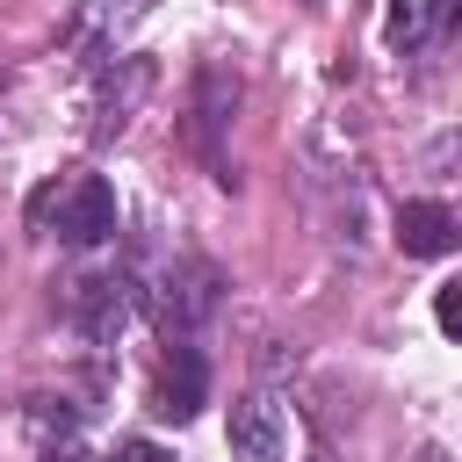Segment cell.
I'll return each instance as SVG.
<instances>
[{"mask_svg": "<svg viewBox=\"0 0 462 462\" xmlns=\"http://www.w3.org/2000/svg\"><path fill=\"white\" fill-rule=\"evenodd\" d=\"M36 224L58 245H101V238H116V188L101 173H58L36 195Z\"/></svg>", "mask_w": 462, "mask_h": 462, "instance_id": "6da1fadb", "label": "cell"}, {"mask_svg": "<svg viewBox=\"0 0 462 462\" xmlns=\"http://www.w3.org/2000/svg\"><path fill=\"white\" fill-rule=\"evenodd\" d=\"M137 296L152 303V318L166 325V339H188L195 325L217 318V303H224V274H217L209 260H173V267H159L152 289H137Z\"/></svg>", "mask_w": 462, "mask_h": 462, "instance_id": "7a4b0ae2", "label": "cell"}, {"mask_svg": "<svg viewBox=\"0 0 462 462\" xmlns=\"http://www.w3.org/2000/svg\"><path fill=\"white\" fill-rule=\"evenodd\" d=\"M224 440H231V462H289V404L274 390H245L231 404Z\"/></svg>", "mask_w": 462, "mask_h": 462, "instance_id": "3957f363", "label": "cell"}, {"mask_svg": "<svg viewBox=\"0 0 462 462\" xmlns=\"http://www.w3.org/2000/svg\"><path fill=\"white\" fill-rule=\"evenodd\" d=\"M130 310H137V282L130 274H87V282H72V325L94 346H116L123 325H130Z\"/></svg>", "mask_w": 462, "mask_h": 462, "instance_id": "277c9868", "label": "cell"}, {"mask_svg": "<svg viewBox=\"0 0 462 462\" xmlns=\"http://www.w3.org/2000/svg\"><path fill=\"white\" fill-rule=\"evenodd\" d=\"M202 404H209V361H202L188 339H173L166 361H159V375H152V411L173 419V426H188Z\"/></svg>", "mask_w": 462, "mask_h": 462, "instance_id": "5b68a950", "label": "cell"}, {"mask_svg": "<svg viewBox=\"0 0 462 462\" xmlns=\"http://www.w3.org/2000/svg\"><path fill=\"white\" fill-rule=\"evenodd\" d=\"M231 108H238V72H224V65H202V72H195V101H188V137H195V152H202L209 166H224L217 137H224Z\"/></svg>", "mask_w": 462, "mask_h": 462, "instance_id": "8992f818", "label": "cell"}, {"mask_svg": "<svg viewBox=\"0 0 462 462\" xmlns=\"http://www.w3.org/2000/svg\"><path fill=\"white\" fill-rule=\"evenodd\" d=\"M455 209L448 202H404L397 209V253L404 260H448L455 253Z\"/></svg>", "mask_w": 462, "mask_h": 462, "instance_id": "52a82bcc", "label": "cell"}, {"mask_svg": "<svg viewBox=\"0 0 462 462\" xmlns=\"http://www.w3.org/2000/svg\"><path fill=\"white\" fill-rule=\"evenodd\" d=\"M152 87V65L144 58H123V87L108 79L101 94H94V144H108V137H123V123H130V108H137V94Z\"/></svg>", "mask_w": 462, "mask_h": 462, "instance_id": "ba28073f", "label": "cell"}, {"mask_svg": "<svg viewBox=\"0 0 462 462\" xmlns=\"http://www.w3.org/2000/svg\"><path fill=\"white\" fill-rule=\"evenodd\" d=\"M144 14H152V0H101V7H94V29H101V36H116V29L144 22Z\"/></svg>", "mask_w": 462, "mask_h": 462, "instance_id": "9c48e42d", "label": "cell"}, {"mask_svg": "<svg viewBox=\"0 0 462 462\" xmlns=\"http://www.w3.org/2000/svg\"><path fill=\"white\" fill-rule=\"evenodd\" d=\"M433 318H440V332H448V339L462 332V282H440V296H433Z\"/></svg>", "mask_w": 462, "mask_h": 462, "instance_id": "30bf717a", "label": "cell"}, {"mask_svg": "<svg viewBox=\"0 0 462 462\" xmlns=\"http://www.w3.org/2000/svg\"><path fill=\"white\" fill-rule=\"evenodd\" d=\"M116 462H173V455H166L159 440H123V448H116Z\"/></svg>", "mask_w": 462, "mask_h": 462, "instance_id": "8fae6325", "label": "cell"}, {"mask_svg": "<svg viewBox=\"0 0 462 462\" xmlns=\"http://www.w3.org/2000/svg\"><path fill=\"white\" fill-rule=\"evenodd\" d=\"M43 462H94L79 440H58V448H43Z\"/></svg>", "mask_w": 462, "mask_h": 462, "instance_id": "7c38bea8", "label": "cell"}, {"mask_svg": "<svg viewBox=\"0 0 462 462\" xmlns=\"http://www.w3.org/2000/svg\"><path fill=\"white\" fill-rule=\"evenodd\" d=\"M310 7H318V0H310Z\"/></svg>", "mask_w": 462, "mask_h": 462, "instance_id": "4fadbf2b", "label": "cell"}]
</instances>
